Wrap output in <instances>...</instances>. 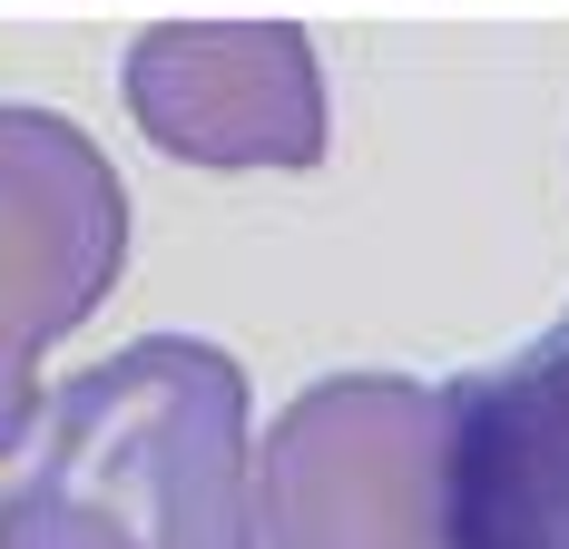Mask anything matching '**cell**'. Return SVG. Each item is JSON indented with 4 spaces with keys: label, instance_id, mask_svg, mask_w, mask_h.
<instances>
[{
    "label": "cell",
    "instance_id": "cell-1",
    "mask_svg": "<svg viewBox=\"0 0 569 549\" xmlns=\"http://www.w3.org/2000/svg\"><path fill=\"white\" fill-rule=\"evenodd\" d=\"M0 549H256V392L207 333L69 373L0 491Z\"/></svg>",
    "mask_w": 569,
    "mask_h": 549
},
{
    "label": "cell",
    "instance_id": "cell-2",
    "mask_svg": "<svg viewBox=\"0 0 569 549\" xmlns=\"http://www.w3.org/2000/svg\"><path fill=\"white\" fill-rule=\"evenodd\" d=\"M452 383L325 373L256 441V549H452Z\"/></svg>",
    "mask_w": 569,
    "mask_h": 549
},
{
    "label": "cell",
    "instance_id": "cell-3",
    "mask_svg": "<svg viewBox=\"0 0 569 549\" xmlns=\"http://www.w3.org/2000/svg\"><path fill=\"white\" fill-rule=\"evenodd\" d=\"M128 187L59 109L0 99V461L40 422V363L118 295Z\"/></svg>",
    "mask_w": 569,
    "mask_h": 549
},
{
    "label": "cell",
    "instance_id": "cell-4",
    "mask_svg": "<svg viewBox=\"0 0 569 549\" xmlns=\"http://www.w3.org/2000/svg\"><path fill=\"white\" fill-rule=\"evenodd\" d=\"M138 138L177 167H315L335 138L325 59L295 20H148L118 59Z\"/></svg>",
    "mask_w": 569,
    "mask_h": 549
},
{
    "label": "cell",
    "instance_id": "cell-5",
    "mask_svg": "<svg viewBox=\"0 0 569 549\" xmlns=\"http://www.w3.org/2000/svg\"><path fill=\"white\" fill-rule=\"evenodd\" d=\"M452 549H569V315L452 373Z\"/></svg>",
    "mask_w": 569,
    "mask_h": 549
}]
</instances>
